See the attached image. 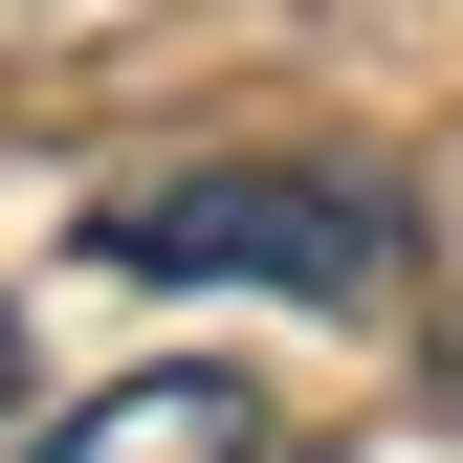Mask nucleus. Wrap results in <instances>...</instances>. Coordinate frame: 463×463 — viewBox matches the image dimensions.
I'll return each mask as SVG.
<instances>
[{
	"instance_id": "1",
	"label": "nucleus",
	"mask_w": 463,
	"mask_h": 463,
	"mask_svg": "<svg viewBox=\"0 0 463 463\" xmlns=\"http://www.w3.org/2000/svg\"><path fill=\"white\" fill-rule=\"evenodd\" d=\"M110 265L155 287H287V309H397V265H420V221L375 177H309V155H221V177H133L89 221Z\"/></svg>"
},
{
	"instance_id": "2",
	"label": "nucleus",
	"mask_w": 463,
	"mask_h": 463,
	"mask_svg": "<svg viewBox=\"0 0 463 463\" xmlns=\"http://www.w3.org/2000/svg\"><path fill=\"white\" fill-rule=\"evenodd\" d=\"M287 441V397L243 375V354H155V375H110V397H67L23 463H265Z\"/></svg>"
},
{
	"instance_id": "3",
	"label": "nucleus",
	"mask_w": 463,
	"mask_h": 463,
	"mask_svg": "<svg viewBox=\"0 0 463 463\" xmlns=\"http://www.w3.org/2000/svg\"><path fill=\"white\" fill-rule=\"evenodd\" d=\"M0 397H23V331H0Z\"/></svg>"
}]
</instances>
